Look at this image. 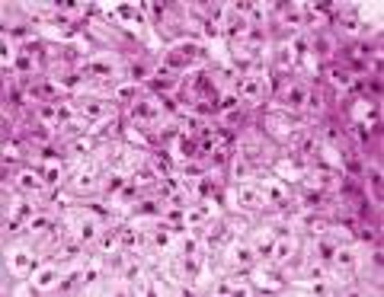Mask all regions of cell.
<instances>
[{
    "label": "cell",
    "mask_w": 384,
    "mask_h": 297,
    "mask_svg": "<svg viewBox=\"0 0 384 297\" xmlns=\"http://www.w3.org/2000/svg\"><path fill=\"white\" fill-rule=\"evenodd\" d=\"M308 87H304V83H292V87H288V90H285V109H304V99H308Z\"/></svg>",
    "instance_id": "obj_23"
},
{
    "label": "cell",
    "mask_w": 384,
    "mask_h": 297,
    "mask_svg": "<svg viewBox=\"0 0 384 297\" xmlns=\"http://www.w3.org/2000/svg\"><path fill=\"white\" fill-rule=\"evenodd\" d=\"M324 109H326L324 93H308V99H304V109H301V112H308V116H320Z\"/></svg>",
    "instance_id": "obj_26"
},
{
    "label": "cell",
    "mask_w": 384,
    "mask_h": 297,
    "mask_svg": "<svg viewBox=\"0 0 384 297\" xmlns=\"http://www.w3.org/2000/svg\"><path fill=\"white\" fill-rule=\"evenodd\" d=\"M100 160H84V163L74 170V176L67 179V189L77 192V195H87V192H96L103 186V176H100Z\"/></svg>",
    "instance_id": "obj_4"
},
{
    "label": "cell",
    "mask_w": 384,
    "mask_h": 297,
    "mask_svg": "<svg viewBox=\"0 0 384 297\" xmlns=\"http://www.w3.org/2000/svg\"><path fill=\"white\" fill-rule=\"evenodd\" d=\"M61 278H64V269H61V262H42L35 265L33 275H29V285H33V291H51L58 288Z\"/></svg>",
    "instance_id": "obj_10"
},
{
    "label": "cell",
    "mask_w": 384,
    "mask_h": 297,
    "mask_svg": "<svg viewBox=\"0 0 384 297\" xmlns=\"http://www.w3.org/2000/svg\"><path fill=\"white\" fill-rule=\"evenodd\" d=\"M259 189H263L269 205H288V201H292V189H288L282 179H276V176H266V179L259 182Z\"/></svg>",
    "instance_id": "obj_16"
},
{
    "label": "cell",
    "mask_w": 384,
    "mask_h": 297,
    "mask_svg": "<svg viewBox=\"0 0 384 297\" xmlns=\"http://www.w3.org/2000/svg\"><path fill=\"white\" fill-rule=\"evenodd\" d=\"M237 106H241V99H237L234 93H225V96H221V102H218V116H231Z\"/></svg>",
    "instance_id": "obj_29"
},
{
    "label": "cell",
    "mask_w": 384,
    "mask_h": 297,
    "mask_svg": "<svg viewBox=\"0 0 384 297\" xmlns=\"http://www.w3.org/2000/svg\"><path fill=\"white\" fill-rule=\"evenodd\" d=\"M253 262H256V249H253L250 240H237V243L221 249V265H227V269H243L247 272Z\"/></svg>",
    "instance_id": "obj_7"
},
{
    "label": "cell",
    "mask_w": 384,
    "mask_h": 297,
    "mask_svg": "<svg viewBox=\"0 0 384 297\" xmlns=\"http://www.w3.org/2000/svg\"><path fill=\"white\" fill-rule=\"evenodd\" d=\"M250 281L256 285L259 291H279V288H282V281H279L276 275L269 272V269H256V272L250 275Z\"/></svg>",
    "instance_id": "obj_24"
},
{
    "label": "cell",
    "mask_w": 384,
    "mask_h": 297,
    "mask_svg": "<svg viewBox=\"0 0 384 297\" xmlns=\"http://www.w3.org/2000/svg\"><path fill=\"white\" fill-rule=\"evenodd\" d=\"M26 227H29V233H33L35 240H45V237H55V233H58V224L51 221L49 215H35Z\"/></svg>",
    "instance_id": "obj_21"
},
{
    "label": "cell",
    "mask_w": 384,
    "mask_h": 297,
    "mask_svg": "<svg viewBox=\"0 0 384 297\" xmlns=\"http://www.w3.org/2000/svg\"><path fill=\"white\" fill-rule=\"evenodd\" d=\"M39 118H42V125L58 128V109L51 106V102H39Z\"/></svg>",
    "instance_id": "obj_28"
},
{
    "label": "cell",
    "mask_w": 384,
    "mask_h": 297,
    "mask_svg": "<svg viewBox=\"0 0 384 297\" xmlns=\"http://www.w3.org/2000/svg\"><path fill=\"white\" fill-rule=\"evenodd\" d=\"M269 90H272L269 77H263V74H247V77H241V80H237L234 96L241 99V102H247V106H259V102L269 96Z\"/></svg>",
    "instance_id": "obj_5"
},
{
    "label": "cell",
    "mask_w": 384,
    "mask_h": 297,
    "mask_svg": "<svg viewBox=\"0 0 384 297\" xmlns=\"http://www.w3.org/2000/svg\"><path fill=\"white\" fill-rule=\"evenodd\" d=\"M330 262H333V269H340V272H356L362 262V253H359V246H352V243H340V246L333 249Z\"/></svg>",
    "instance_id": "obj_13"
},
{
    "label": "cell",
    "mask_w": 384,
    "mask_h": 297,
    "mask_svg": "<svg viewBox=\"0 0 384 297\" xmlns=\"http://www.w3.org/2000/svg\"><path fill=\"white\" fill-rule=\"evenodd\" d=\"M170 150H173V157H176V160H189V157H195L199 144L192 141V134L180 132V134H173V138H170Z\"/></svg>",
    "instance_id": "obj_19"
},
{
    "label": "cell",
    "mask_w": 384,
    "mask_h": 297,
    "mask_svg": "<svg viewBox=\"0 0 384 297\" xmlns=\"http://www.w3.org/2000/svg\"><path fill=\"white\" fill-rule=\"evenodd\" d=\"M368 182H372V186L381 182V170H378V166H368Z\"/></svg>",
    "instance_id": "obj_37"
},
{
    "label": "cell",
    "mask_w": 384,
    "mask_h": 297,
    "mask_svg": "<svg viewBox=\"0 0 384 297\" xmlns=\"http://www.w3.org/2000/svg\"><path fill=\"white\" fill-rule=\"evenodd\" d=\"M122 74V61L112 51H100V55H90L84 64V77L87 80H112V77Z\"/></svg>",
    "instance_id": "obj_3"
},
{
    "label": "cell",
    "mask_w": 384,
    "mask_h": 297,
    "mask_svg": "<svg viewBox=\"0 0 384 297\" xmlns=\"http://www.w3.org/2000/svg\"><path fill=\"white\" fill-rule=\"evenodd\" d=\"M128 77H132V80H144V77H148V67H144V64H132V67H128Z\"/></svg>",
    "instance_id": "obj_35"
},
{
    "label": "cell",
    "mask_w": 384,
    "mask_h": 297,
    "mask_svg": "<svg viewBox=\"0 0 384 297\" xmlns=\"http://www.w3.org/2000/svg\"><path fill=\"white\" fill-rule=\"evenodd\" d=\"M250 170H253V166H250V160H247V157H237V160H234V179L247 182V176H250Z\"/></svg>",
    "instance_id": "obj_32"
},
{
    "label": "cell",
    "mask_w": 384,
    "mask_h": 297,
    "mask_svg": "<svg viewBox=\"0 0 384 297\" xmlns=\"http://www.w3.org/2000/svg\"><path fill=\"white\" fill-rule=\"evenodd\" d=\"M234 201H237V211H259V208H266V195H263V189L259 186H253V182H241L234 189Z\"/></svg>",
    "instance_id": "obj_11"
},
{
    "label": "cell",
    "mask_w": 384,
    "mask_h": 297,
    "mask_svg": "<svg viewBox=\"0 0 384 297\" xmlns=\"http://www.w3.org/2000/svg\"><path fill=\"white\" fill-rule=\"evenodd\" d=\"M295 128H298V122H295L288 112H269V116H266V132L272 134V138H279V141L292 138Z\"/></svg>",
    "instance_id": "obj_15"
},
{
    "label": "cell",
    "mask_w": 384,
    "mask_h": 297,
    "mask_svg": "<svg viewBox=\"0 0 384 297\" xmlns=\"http://www.w3.org/2000/svg\"><path fill=\"white\" fill-rule=\"evenodd\" d=\"M119 246L125 249V253H141L148 246V231L138 227V224H128V227L119 231Z\"/></svg>",
    "instance_id": "obj_14"
},
{
    "label": "cell",
    "mask_w": 384,
    "mask_h": 297,
    "mask_svg": "<svg viewBox=\"0 0 384 297\" xmlns=\"http://www.w3.org/2000/svg\"><path fill=\"white\" fill-rule=\"evenodd\" d=\"M17 186L23 192H33V195H42V192L49 189V182L42 179L39 170H23V173H17Z\"/></svg>",
    "instance_id": "obj_20"
},
{
    "label": "cell",
    "mask_w": 384,
    "mask_h": 297,
    "mask_svg": "<svg viewBox=\"0 0 384 297\" xmlns=\"http://www.w3.org/2000/svg\"><path fill=\"white\" fill-rule=\"evenodd\" d=\"M96 160L109 166V173H128V176H132L138 166H144V150L119 144V147H106Z\"/></svg>",
    "instance_id": "obj_2"
},
{
    "label": "cell",
    "mask_w": 384,
    "mask_h": 297,
    "mask_svg": "<svg viewBox=\"0 0 384 297\" xmlns=\"http://www.w3.org/2000/svg\"><path fill=\"white\" fill-rule=\"evenodd\" d=\"M330 80H333L340 90H349V87H352V74H349V71H340V67L330 71Z\"/></svg>",
    "instance_id": "obj_31"
},
{
    "label": "cell",
    "mask_w": 384,
    "mask_h": 297,
    "mask_svg": "<svg viewBox=\"0 0 384 297\" xmlns=\"http://www.w3.org/2000/svg\"><path fill=\"white\" fill-rule=\"evenodd\" d=\"M35 269V253L33 246H26V243H17V246L7 249V272L13 278H26V275H33Z\"/></svg>",
    "instance_id": "obj_9"
},
{
    "label": "cell",
    "mask_w": 384,
    "mask_h": 297,
    "mask_svg": "<svg viewBox=\"0 0 384 297\" xmlns=\"http://www.w3.org/2000/svg\"><path fill=\"white\" fill-rule=\"evenodd\" d=\"M221 192H215L211 198H199V201H192V205H186L183 211V227H189V231H205L209 224H215L218 217H221Z\"/></svg>",
    "instance_id": "obj_1"
},
{
    "label": "cell",
    "mask_w": 384,
    "mask_h": 297,
    "mask_svg": "<svg viewBox=\"0 0 384 297\" xmlns=\"http://www.w3.org/2000/svg\"><path fill=\"white\" fill-rule=\"evenodd\" d=\"M132 96H134V83H125V87L116 90V99H132Z\"/></svg>",
    "instance_id": "obj_36"
},
{
    "label": "cell",
    "mask_w": 384,
    "mask_h": 297,
    "mask_svg": "<svg viewBox=\"0 0 384 297\" xmlns=\"http://www.w3.org/2000/svg\"><path fill=\"white\" fill-rule=\"evenodd\" d=\"M301 249V240L298 233H288V231H279L276 237V246H272V253H269V262H276V265H285V262H292L295 253Z\"/></svg>",
    "instance_id": "obj_12"
},
{
    "label": "cell",
    "mask_w": 384,
    "mask_h": 297,
    "mask_svg": "<svg viewBox=\"0 0 384 297\" xmlns=\"http://www.w3.org/2000/svg\"><path fill=\"white\" fill-rule=\"evenodd\" d=\"M93 150H96V141H93V134H80V138H71V141H67V157L74 160V163H84V160H90Z\"/></svg>",
    "instance_id": "obj_18"
},
{
    "label": "cell",
    "mask_w": 384,
    "mask_h": 297,
    "mask_svg": "<svg viewBox=\"0 0 384 297\" xmlns=\"http://www.w3.org/2000/svg\"><path fill=\"white\" fill-rule=\"evenodd\" d=\"M320 144H324V141H320L317 134H301V138L295 141V150L304 154V157H314V154H320Z\"/></svg>",
    "instance_id": "obj_25"
},
{
    "label": "cell",
    "mask_w": 384,
    "mask_h": 297,
    "mask_svg": "<svg viewBox=\"0 0 384 297\" xmlns=\"http://www.w3.org/2000/svg\"><path fill=\"white\" fill-rule=\"evenodd\" d=\"M272 173L282 176V179H288V182H301V176H304V166L295 163V160H279V163L272 166Z\"/></svg>",
    "instance_id": "obj_22"
},
{
    "label": "cell",
    "mask_w": 384,
    "mask_h": 297,
    "mask_svg": "<svg viewBox=\"0 0 384 297\" xmlns=\"http://www.w3.org/2000/svg\"><path fill=\"white\" fill-rule=\"evenodd\" d=\"M154 179H157V170H150V166H138L132 173L134 186H154Z\"/></svg>",
    "instance_id": "obj_27"
},
{
    "label": "cell",
    "mask_w": 384,
    "mask_h": 297,
    "mask_svg": "<svg viewBox=\"0 0 384 297\" xmlns=\"http://www.w3.org/2000/svg\"><path fill=\"white\" fill-rule=\"evenodd\" d=\"M340 29H342V33H349V35H362V33H368V29H365V26H362L356 17H342V19H340Z\"/></svg>",
    "instance_id": "obj_30"
},
{
    "label": "cell",
    "mask_w": 384,
    "mask_h": 297,
    "mask_svg": "<svg viewBox=\"0 0 384 297\" xmlns=\"http://www.w3.org/2000/svg\"><path fill=\"white\" fill-rule=\"evenodd\" d=\"M74 109H77V116L90 125L103 122V118H112V102L106 96H77Z\"/></svg>",
    "instance_id": "obj_6"
},
{
    "label": "cell",
    "mask_w": 384,
    "mask_h": 297,
    "mask_svg": "<svg viewBox=\"0 0 384 297\" xmlns=\"http://www.w3.org/2000/svg\"><path fill=\"white\" fill-rule=\"evenodd\" d=\"M276 237H279V231L272 224H266V227H259V231L253 233L250 243H253V249H256V259H269V253L276 246Z\"/></svg>",
    "instance_id": "obj_17"
},
{
    "label": "cell",
    "mask_w": 384,
    "mask_h": 297,
    "mask_svg": "<svg viewBox=\"0 0 384 297\" xmlns=\"http://www.w3.org/2000/svg\"><path fill=\"white\" fill-rule=\"evenodd\" d=\"M164 102L160 96H141L132 102V122L134 125H160L164 122Z\"/></svg>",
    "instance_id": "obj_8"
},
{
    "label": "cell",
    "mask_w": 384,
    "mask_h": 297,
    "mask_svg": "<svg viewBox=\"0 0 384 297\" xmlns=\"http://www.w3.org/2000/svg\"><path fill=\"white\" fill-rule=\"evenodd\" d=\"M33 138H35V141H42V144H45V141L51 138V125H39V128H33Z\"/></svg>",
    "instance_id": "obj_34"
},
{
    "label": "cell",
    "mask_w": 384,
    "mask_h": 297,
    "mask_svg": "<svg viewBox=\"0 0 384 297\" xmlns=\"http://www.w3.org/2000/svg\"><path fill=\"white\" fill-rule=\"evenodd\" d=\"M23 157V150H19V144H13V141H7L3 144V163H13V160Z\"/></svg>",
    "instance_id": "obj_33"
}]
</instances>
